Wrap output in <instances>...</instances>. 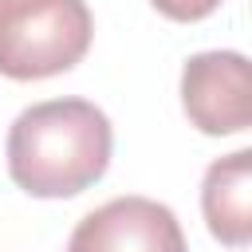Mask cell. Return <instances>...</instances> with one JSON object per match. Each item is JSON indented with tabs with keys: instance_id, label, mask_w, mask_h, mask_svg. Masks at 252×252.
Returning <instances> with one entry per match:
<instances>
[{
	"instance_id": "obj_1",
	"label": "cell",
	"mask_w": 252,
	"mask_h": 252,
	"mask_svg": "<svg viewBox=\"0 0 252 252\" xmlns=\"http://www.w3.org/2000/svg\"><path fill=\"white\" fill-rule=\"evenodd\" d=\"M110 150V118L94 102L47 98L16 114L8 130V173L32 197H75L106 173Z\"/></svg>"
},
{
	"instance_id": "obj_2",
	"label": "cell",
	"mask_w": 252,
	"mask_h": 252,
	"mask_svg": "<svg viewBox=\"0 0 252 252\" xmlns=\"http://www.w3.org/2000/svg\"><path fill=\"white\" fill-rule=\"evenodd\" d=\"M94 35L87 0H0V75L16 83L71 71Z\"/></svg>"
},
{
	"instance_id": "obj_3",
	"label": "cell",
	"mask_w": 252,
	"mask_h": 252,
	"mask_svg": "<svg viewBox=\"0 0 252 252\" xmlns=\"http://www.w3.org/2000/svg\"><path fill=\"white\" fill-rule=\"evenodd\" d=\"M181 106L201 134H240L252 122V75L240 51H197L181 67Z\"/></svg>"
},
{
	"instance_id": "obj_4",
	"label": "cell",
	"mask_w": 252,
	"mask_h": 252,
	"mask_svg": "<svg viewBox=\"0 0 252 252\" xmlns=\"http://www.w3.org/2000/svg\"><path fill=\"white\" fill-rule=\"evenodd\" d=\"M67 252H185V232L169 205L114 197L75 224Z\"/></svg>"
},
{
	"instance_id": "obj_5",
	"label": "cell",
	"mask_w": 252,
	"mask_h": 252,
	"mask_svg": "<svg viewBox=\"0 0 252 252\" xmlns=\"http://www.w3.org/2000/svg\"><path fill=\"white\" fill-rule=\"evenodd\" d=\"M201 213H205L209 232L220 244L244 248L252 240V150L217 158L205 169Z\"/></svg>"
},
{
	"instance_id": "obj_6",
	"label": "cell",
	"mask_w": 252,
	"mask_h": 252,
	"mask_svg": "<svg viewBox=\"0 0 252 252\" xmlns=\"http://www.w3.org/2000/svg\"><path fill=\"white\" fill-rule=\"evenodd\" d=\"M165 20H177V24H197L205 16H213L220 8V0H150Z\"/></svg>"
}]
</instances>
